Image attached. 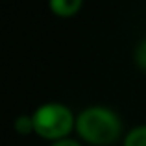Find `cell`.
<instances>
[{"label": "cell", "mask_w": 146, "mask_h": 146, "mask_svg": "<svg viewBox=\"0 0 146 146\" xmlns=\"http://www.w3.org/2000/svg\"><path fill=\"white\" fill-rule=\"evenodd\" d=\"M13 126H15V131L21 133V135H28L30 131H35L33 129V117H28V115H21Z\"/></svg>", "instance_id": "5"}, {"label": "cell", "mask_w": 146, "mask_h": 146, "mask_svg": "<svg viewBox=\"0 0 146 146\" xmlns=\"http://www.w3.org/2000/svg\"><path fill=\"white\" fill-rule=\"evenodd\" d=\"M52 146H82V144L74 139H61V141H56Z\"/></svg>", "instance_id": "7"}, {"label": "cell", "mask_w": 146, "mask_h": 146, "mask_svg": "<svg viewBox=\"0 0 146 146\" xmlns=\"http://www.w3.org/2000/svg\"><path fill=\"white\" fill-rule=\"evenodd\" d=\"M83 0H50V9L57 17H72L80 11Z\"/></svg>", "instance_id": "3"}, {"label": "cell", "mask_w": 146, "mask_h": 146, "mask_svg": "<svg viewBox=\"0 0 146 146\" xmlns=\"http://www.w3.org/2000/svg\"><path fill=\"white\" fill-rule=\"evenodd\" d=\"M33 117V129L39 137L48 141H61L74 128L72 111L63 104H44L41 106Z\"/></svg>", "instance_id": "2"}, {"label": "cell", "mask_w": 146, "mask_h": 146, "mask_svg": "<svg viewBox=\"0 0 146 146\" xmlns=\"http://www.w3.org/2000/svg\"><path fill=\"white\" fill-rule=\"evenodd\" d=\"M135 61L143 70H146V39L141 41L139 46L135 48Z\"/></svg>", "instance_id": "6"}, {"label": "cell", "mask_w": 146, "mask_h": 146, "mask_svg": "<svg viewBox=\"0 0 146 146\" xmlns=\"http://www.w3.org/2000/svg\"><path fill=\"white\" fill-rule=\"evenodd\" d=\"M76 129L83 141L96 146L111 144L120 137V118L111 109L102 106H93L83 109L76 118Z\"/></svg>", "instance_id": "1"}, {"label": "cell", "mask_w": 146, "mask_h": 146, "mask_svg": "<svg viewBox=\"0 0 146 146\" xmlns=\"http://www.w3.org/2000/svg\"><path fill=\"white\" fill-rule=\"evenodd\" d=\"M124 146H146V126L131 129L124 139Z\"/></svg>", "instance_id": "4"}]
</instances>
